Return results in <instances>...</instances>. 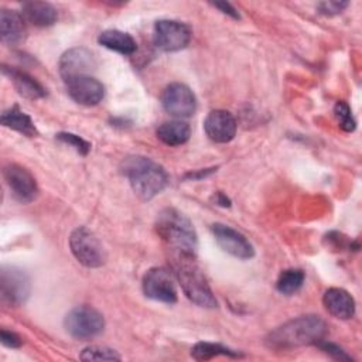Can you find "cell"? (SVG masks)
Here are the masks:
<instances>
[{"label": "cell", "mask_w": 362, "mask_h": 362, "mask_svg": "<svg viewBox=\"0 0 362 362\" xmlns=\"http://www.w3.org/2000/svg\"><path fill=\"white\" fill-rule=\"evenodd\" d=\"M212 6L216 7L218 10H221L223 14H228L229 17H232V18H235V20H239V18H240L238 10H236L232 4L226 3V1H215V3H212Z\"/></svg>", "instance_id": "obj_31"}, {"label": "cell", "mask_w": 362, "mask_h": 362, "mask_svg": "<svg viewBox=\"0 0 362 362\" xmlns=\"http://www.w3.org/2000/svg\"><path fill=\"white\" fill-rule=\"evenodd\" d=\"M327 332L328 327L321 317L301 315L270 331L266 337V345L279 351L317 345L327 337Z\"/></svg>", "instance_id": "obj_1"}, {"label": "cell", "mask_w": 362, "mask_h": 362, "mask_svg": "<svg viewBox=\"0 0 362 362\" xmlns=\"http://www.w3.org/2000/svg\"><path fill=\"white\" fill-rule=\"evenodd\" d=\"M57 139L68 146H71L76 153H79L81 156H86L90 150V143L86 141L85 139H82L78 134L74 133H68V132H61L57 134Z\"/></svg>", "instance_id": "obj_27"}, {"label": "cell", "mask_w": 362, "mask_h": 362, "mask_svg": "<svg viewBox=\"0 0 362 362\" xmlns=\"http://www.w3.org/2000/svg\"><path fill=\"white\" fill-rule=\"evenodd\" d=\"M79 358L82 361H120V355L107 346L90 345L82 349Z\"/></svg>", "instance_id": "obj_25"}, {"label": "cell", "mask_w": 362, "mask_h": 362, "mask_svg": "<svg viewBox=\"0 0 362 362\" xmlns=\"http://www.w3.org/2000/svg\"><path fill=\"white\" fill-rule=\"evenodd\" d=\"M71 99L83 106H95L105 96V86L92 75H82L65 82Z\"/></svg>", "instance_id": "obj_14"}, {"label": "cell", "mask_w": 362, "mask_h": 362, "mask_svg": "<svg viewBox=\"0 0 362 362\" xmlns=\"http://www.w3.org/2000/svg\"><path fill=\"white\" fill-rule=\"evenodd\" d=\"M161 105L167 113L177 119H185L195 113L197 99L189 86L173 82L165 86L161 95Z\"/></svg>", "instance_id": "obj_8"}, {"label": "cell", "mask_w": 362, "mask_h": 362, "mask_svg": "<svg viewBox=\"0 0 362 362\" xmlns=\"http://www.w3.org/2000/svg\"><path fill=\"white\" fill-rule=\"evenodd\" d=\"M58 66L62 79L66 82L76 76L90 75V71L96 66V59L88 48L75 47L61 55Z\"/></svg>", "instance_id": "obj_13"}, {"label": "cell", "mask_w": 362, "mask_h": 362, "mask_svg": "<svg viewBox=\"0 0 362 362\" xmlns=\"http://www.w3.org/2000/svg\"><path fill=\"white\" fill-rule=\"evenodd\" d=\"M229 356V358H240L242 354L233 351L218 342H198L191 349V356L197 361H209L216 356Z\"/></svg>", "instance_id": "obj_23"}, {"label": "cell", "mask_w": 362, "mask_h": 362, "mask_svg": "<svg viewBox=\"0 0 362 362\" xmlns=\"http://www.w3.org/2000/svg\"><path fill=\"white\" fill-rule=\"evenodd\" d=\"M334 115L337 117L338 126L344 130V132H354L356 127V122L352 116L351 107L348 106V103H345L344 100H339L335 103L334 106Z\"/></svg>", "instance_id": "obj_26"}, {"label": "cell", "mask_w": 362, "mask_h": 362, "mask_svg": "<svg viewBox=\"0 0 362 362\" xmlns=\"http://www.w3.org/2000/svg\"><path fill=\"white\" fill-rule=\"evenodd\" d=\"M236 126L233 115L223 109L211 110L204 120V130L215 143L230 141L236 134Z\"/></svg>", "instance_id": "obj_15"}, {"label": "cell", "mask_w": 362, "mask_h": 362, "mask_svg": "<svg viewBox=\"0 0 362 362\" xmlns=\"http://www.w3.org/2000/svg\"><path fill=\"white\" fill-rule=\"evenodd\" d=\"M214 201L216 205L219 206H230V199L221 191H218L215 195H214Z\"/></svg>", "instance_id": "obj_32"}, {"label": "cell", "mask_w": 362, "mask_h": 362, "mask_svg": "<svg viewBox=\"0 0 362 362\" xmlns=\"http://www.w3.org/2000/svg\"><path fill=\"white\" fill-rule=\"evenodd\" d=\"M143 293L146 297L165 303H177V288L173 274L165 267H151L143 277Z\"/></svg>", "instance_id": "obj_10"}, {"label": "cell", "mask_w": 362, "mask_h": 362, "mask_svg": "<svg viewBox=\"0 0 362 362\" xmlns=\"http://www.w3.org/2000/svg\"><path fill=\"white\" fill-rule=\"evenodd\" d=\"M348 1H322L317 4V8L321 14L325 16H335L339 14L344 8L348 7Z\"/></svg>", "instance_id": "obj_29"}, {"label": "cell", "mask_w": 362, "mask_h": 362, "mask_svg": "<svg viewBox=\"0 0 362 362\" xmlns=\"http://www.w3.org/2000/svg\"><path fill=\"white\" fill-rule=\"evenodd\" d=\"M122 171L136 195L144 201L158 195L168 184V174L164 167L144 156L127 157L123 161Z\"/></svg>", "instance_id": "obj_2"}, {"label": "cell", "mask_w": 362, "mask_h": 362, "mask_svg": "<svg viewBox=\"0 0 362 362\" xmlns=\"http://www.w3.org/2000/svg\"><path fill=\"white\" fill-rule=\"evenodd\" d=\"M156 230L174 253L195 256L198 246L197 232L191 221L175 208H164L158 212Z\"/></svg>", "instance_id": "obj_3"}, {"label": "cell", "mask_w": 362, "mask_h": 362, "mask_svg": "<svg viewBox=\"0 0 362 362\" xmlns=\"http://www.w3.org/2000/svg\"><path fill=\"white\" fill-rule=\"evenodd\" d=\"M3 177L16 201L30 204L38 197L37 181L34 175L23 165L14 163L4 165Z\"/></svg>", "instance_id": "obj_9"}, {"label": "cell", "mask_w": 362, "mask_h": 362, "mask_svg": "<svg viewBox=\"0 0 362 362\" xmlns=\"http://www.w3.org/2000/svg\"><path fill=\"white\" fill-rule=\"evenodd\" d=\"M211 232L221 249L230 256L242 260L252 259L255 256V249L252 243L245 238V235H242L236 229L225 223L216 222L211 225Z\"/></svg>", "instance_id": "obj_12"}, {"label": "cell", "mask_w": 362, "mask_h": 362, "mask_svg": "<svg viewBox=\"0 0 362 362\" xmlns=\"http://www.w3.org/2000/svg\"><path fill=\"white\" fill-rule=\"evenodd\" d=\"M0 341H1V344H3L4 346L11 348V349L20 348L21 344H23V339L20 338V335H17V334L13 332V331H7V329H1V332H0Z\"/></svg>", "instance_id": "obj_30"}, {"label": "cell", "mask_w": 362, "mask_h": 362, "mask_svg": "<svg viewBox=\"0 0 362 362\" xmlns=\"http://www.w3.org/2000/svg\"><path fill=\"white\" fill-rule=\"evenodd\" d=\"M317 346H318L321 351H324L325 354H328L329 356H332L334 359H338V361H352V358H351L341 346H338L337 344H332V342L327 341L325 338L321 339V341L317 344Z\"/></svg>", "instance_id": "obj_28"}, {"label": "cell", "mask_w": 362, "mask_h": 362, "mask_svg": "<svg viewBox=\"0 0 362 362\" xmlns=\"http://www.w3.org/2000/svg\"><path fill=\"white\" fill-rule=\"evenodd\" d=\"M69 247L75 259L86 267H100L106 262V252L102 243L85 226H79L71 233Z\"/></svg>", "instance_id": "obj_6"}, {"label": "cell", "mask_w": 362, "mask_h": 362, "mask_svg": "<svg viewBox=\"0 0 362 362\" xmlns=\"http://www.w3.org/2000/svg\"><path fill=\"white\" fill-rule=\"evenodd\" d=\"M304 280H305V274L303 270L287 269L280 273L276 281V288L279 293L284 296H293L303 287Z\"/></svg>", "instance_id": "obj_24"}, {"label": "cell", "mask_w": 362, "mask_h": 362, "mask_svg": "<svg viewBox=\"0 0 362 362\" xmlns=\"http://www.w3.org/2000/svg\"><path fill=\"white\" fill-rule=\"evenodd\" d=\"M1 71L10 79L14 89L17 90V93L21 95L23 98L35 100V99H41L47 95L45 88L35 78L28 75L27 72L20 71L13 66H7V65H3Z\"/></svg>", "instance_id": "obj_16"}, {"label": "cell", "mask_w": 362, "mask_h": 362, "mask_svg": "<svg viewBox=\"0 0 362 362\" xmlns=\"http://www.w3.org/2000/svg\"><path fill=\"white\" fill-rule=\"evenodd\" d=\"M0 37L7 45H18L25 38L24 17L16 11L3 8L0 11Z\"/></svg>", "instance_id": "obj_18"}, {"label": "cell", "mask_w": 362, "mask_h": 362, "mask_svg": "<svg viewBox=\"0 0 362 362\" xmlns=\"http://www.w3.org/2000/svg\"><path fill=\"white\" fill-rule=\"evenodd\" d=\"M23 17L35 27H49L58 18V11L51 3L27 1L21 7Z\"/></svg>", "instance_id": "obj_19"}, {"label": "cell", "mask_w": 362, "mask_h": 362, "mask_svg": "<svg viewBox=\"0 0 362 362\" xmlns=\"http://www.w3.org/2000/svg\"><path fill=\"white\" fill-rule=\"evenodd\" d=\"M1 300L10 305H21L30 296L31 284L28 274L14 266H4L0 277Z\"/></svg>", "instance_id": "obj_11"}, {"label": "cell", "mask_w": 362, "mask_h": 362, "mask_svg": "<svg viewBox=\"0 0 362 362\" xmlns=\"http://www.w3.org/2000/svg\"><path fill=\"white\" fill-rule=\"evenodd\" d=\"M325 310L335 318L349 320L355 315V300L344 288L331 287L322 296Z\"/></svg>", "instance_id": "obj_17"}, {"label": "cell", "mask_w": 362, "mask_h": 362, "mask_svg": "<svg viewBox=\"0 0 362 362\" xmlns=\"http://www.w3.org/2000/svg\"><path fill=\"white\" fill-rule=\"evenodd\" d=\"M191 28L177 20H158L154 24V44L157 48L167 52L185 48L191 41Z\"/></svg>", "instance_id": "obj_7"}, {"label": "cell", "mask_w": 362, "mask_h": 362, "mask_svg": "<svg viewBox=\"0 0 362 362\" xmlns=\"http://www.w3.org/2000/svg\"><path fill=\"white\" fill-rule=\"evenodd\" d=\"M0 122L4 127L16 130L27 137H34L38 134L37 127H35L34 122L31 120V117L25 112H23L17 105L4 110L1 113Z\"/></svg>", "instance_id": "obj_22"}, {"label": "cell", "mask_w": 362, "mask_h": 362, "mask_svg": "<svg viewBox=\"0 0 362 362\" xmlns=\"http://www.w3.org/2000/svg\"><path fill=\"white\" fill-rule=\"evenodd\" d=\"M158 140H161L167 146H181L189 140L191 127L187 122L177 119L164 122L156 130Z\"/></svg>", "instance_id": "obj_21"}, {"label": "cell", "mask_w": 362, "mask_h": 362, "mask_svg": "<svg viewBox=\"0 0 362 362\" xmlns=\"http://www.w3.org/2000/svg\"><path fill=\"white\" fill-rule=\"evenodd\" d=\"M98 42L115 52H119L122 55H132L137 49V44L134 38L120 30H105L99 34Z\"/></svg>", "instance_id": "obj_20"}, {"label": "cell", "mask_w": 362, "mask_h": 362, "mask_svg": "<svg viewBox=\"0 0 362 362\" xmlns=\"http://www.w3.org/2000/svg\"><path fill=\"white\" fill-rule=\"evenodd\" d=\"M173 269L184 294L194 304L204 308H215L218 305L205 276L195 263V256L175 253Z\"/></svg>", "instance_id": "obj_4"}, {"label": "cell", "mask_w": 362, "mask_h": 362, "mask_svg": "<svg viewBox=\"0 0 362 362\" xmlns=\"http://www.w3.org/2000/svg\"><path fill=\"white\" fill-rule=\"evenodd\" d=\"M64 327L71 337L85 341L102 334L105 328V318L96 308L79 305L65 315Z\"/></svg>", "instance_id": "obj_5"}]
</instances>
